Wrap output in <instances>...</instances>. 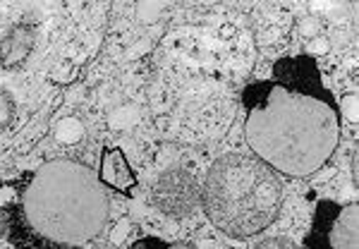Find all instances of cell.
I'll use <instances>...</instances> for the list:
<instances>
[{
	"label": "cell",
	"instance_id": "cell-2",
	"mask_svg": "<svg viewBox=\"0 0 359 249\" xmlns=\"http://www.w3.org/2000/svg\"><path fill=\"white\" fill-rule=\"evenodd\" d=\"M108 220L106 187L77 159L46 161L0 182V235L17 249H81Z\"/></svg>",
	"mask_w": 359,
	"mask_h": 249
},
{
	"label": "cell",
	"instance_id": "cell-10",
	"mask_svg": "<svg viewBox=\"0 0 359 249\" xmlns=\"http://www.w3.org/2000/svg\"><path fill=\"white\" fill-rule=\"evenodd\" d=\"M252 249H297V245L287 237H266V240L257 242Z\"/></svg>",
	"mask_w": 359,
	"mask_h": 249
},
{
	"label": "cell",
	"instance_id": "cell-8",
	"mask_svg": "<svg viewBox=\"0 0 359 249\" xmlns=\"http://www.w3.org/2000/svg\"><path fill=\"white\" fill-rule=\"evenodd\" d=\"M15 118H17V104H15V96L8 89L0 86V132L13 127Z\"/></svg>",
	"mask_w": 359,
	"mask_h": 249
},
{
	"label": "cell",
	"instance_id": "cell-1",
	"mask_svg": "<svg viewBox=\"0 0 359 249\" xmlns=\"http://www.w3.org/2000/svg\"><path fill=\"white\" fill-rule=\"evenodd\" d=\"M244 142L276 175L304 180L330 161L340 144L342 111L321 79L317 56H285L269 79L242 91Z\"/></svg>",
	"mask_w": 359,
	"mask_h": 249
},
{
	"label": "cell",
	"instance_id": "cell-3",
	"mask_svg": "<svg viewBox=\"0 0 359 249\" xmlns=\"http://www.w3.org/2000/svg\"><path fill=\"white\" fill-rule=\"evenodd\" d=\"M201 207L223 235L247 240L278 218L282 185L278 175L254 154L232 151L221 156L206 172Z\"/></svg>",
	"mask_w": 359,
	"mask_h": 249
},
{
	"label": "cell",
	"instance_id": "cell-13",
	"mask_svg": "<svg viewBox=\"0 0 359 249\" xmlns=\"http://www.w3.org/2000/svg\"><path fill=\"white\" fill-rule=\"evenodd\" d=\"M314 51H319V53L328 51V41H319V43H317V46H314Z\"/></svg>",
	"mask_w": 359,
	"mask_h": 249
},
{
	"label": "cell",
	"instance_id": "cell-11",
	"mask_svg": "<svg viewBox=\"0 0 359 249\" xmlns=\"http://www.w3.org/2000/svg\"><path fill=\"white\" fill-rule=\"evenodd\" d=\"M129 228H132V223H129V218H120L115 223V230L111 232V245H122V240L129 235Z\"/></svg>",
	"mask_w": 359,
	"mask_h": 249
},
{
	"label": "cell",
	"instance_id": "cell-14",
	"mask_svg": "<svg viewBox=\"0 0 359 249\" xmlns=\"http://www.w3.org/2000/svg\"><path fill=\"white\" fill-rule=\"evenodd\" d=\"M352 177H355V180H357V156H355V159H352Z\"/></svg>",
	"mask_w": 359,
	"mask_h": 249
},
{
	"label": "cell",
	"instance_id": "cell-4",
	"mask_svg": "<svg viewBox=\"0 0 359 249\" xmlns=\"http://www.w3.org/2000/svg\"><path fill=\"white\" fill-rule=\"evenodd\" d=\"M307 249H359V204L321 199L314 209L312 228L304 237Z\"/></svg>",
	"mask_w": 359,
	"mask_h": 249
},
{
	"label": "cell",
	"instance_id": "cell-9",
	"mask_svg": "<svg viewBox=\"0 0 359 249\" xmlns=\"http://www.w3.org/2000/svg\"><path fill=\"white\" fill-rule=\"evenodd\" d=\"M129 249H197V247L189 245V242H168L161 240V237H141Z\"/></svg>",
	"mask_w": 359,
	"mask_h": 249
},
{
	"label": "cell",
	"instance_id": "cell-6",
	"mask_svg": "<svg viewBox=\"0 0 359 249\" xmlns=\"http://www.w3.org/2000/svg\"><path fill=\"white\" fill-rule=\"evenodd\" d=\"M99 182L106 187V192H115L122 197H132L137 187V175H134L129 161L125 159L122 149L118 146H106L99 163Z\"/></svg>",
	"mask_w": 359,
	"mask_h": 249
},
{
	"label": "cell",
	"instance_id": "cell-12",
	"mask_svg": "<svg viewBox=\"0 0 359 249\" xmlns=\"http://www.w3.org/2000/svg\"><path fill=\"white\" fill-rule=\"evenodd\" d=\"M347 118H350V120H357V101H355V96H350V108H347Z\"/></svg>",
	"mask_w": 359,
	"mask_h": 249
},
{
	"label": "cell",
	"instance_id": "cell-5",
	"mask_svg": "<svg viewBox=\"0 0 359 249\" xmlns=\"http://www.w3.org/2000/svg\"><path fill=\"white\" fill-rule=\"evenodd\" d=\"M151 204L170 218H187L201 204V187L187 168H166L151 187Z\"/></svg>",
	"mask_w": 359,
	"mask_h": 249
},
{
	"label": "cell",
	"instance_id": "cell-7",
	"mask_svg": "<svg viewBox=\"0 0 359 249\" xmlns=\"http://www.w3.org/2000/svg\"><path fill=\"white\" fill-rule=\"evenodd\" d=\"M39 39V26L31 22L15 24L8 34L0 39V67L5 70H19L29 61L31 51Z\"/></svg>",
	"mask_w": 359,
	"mask_h": 249
}]
</instances>
